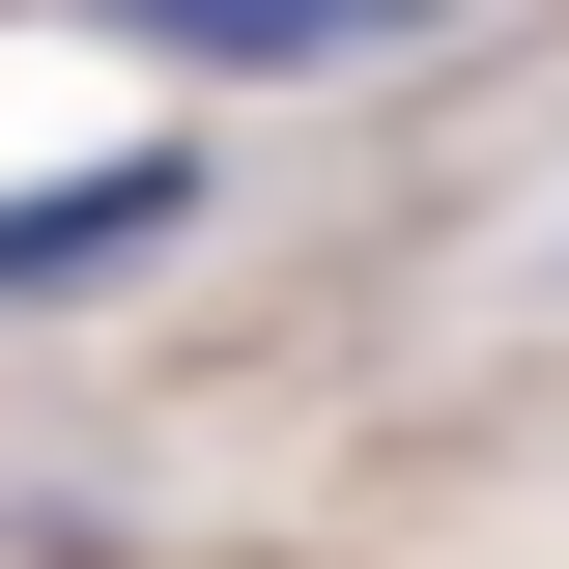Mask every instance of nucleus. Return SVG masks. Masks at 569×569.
Wrapping results in <instances>:
<instances>
[{"label": "nucleus", "instance_id": "obj_3", "mask_svg": "<svg viewBox=\"0 0 569 569\" xmlns=\"http://www.w3.org/2000/svg\"><path fill=\"white\" fill-rule=\"evenodd\" d=\"M0 29H29V0H0Z\"/></svg>", "mask_w": 569, "mask_h": 569}, {"label": "nucleus", "instance_id": "obj_1", "mask_svg": "<svg viewBox=\"0 0 569 569\" xmlns=\"http://www.w3.org/2000/svg\"><path fill=\"white\" fill-rule=\"evenodd\" d=\"M171 228H200V142H86V171H29V200H0V313H58V284L171 257Z\"/></svg>", "mask_w": 569, "mask_h": 569}, {"label": "nucleus", "instance_id": "obj_2", "mask_svg": "<svg viewBox=\"0 0 569 569\" xmlns=\"http://www.w3.org/2000/svg\"><path fill=\"white\" fill-rule=\"evenodd\" d=\"M171 86H342V58H399V29H456V0H114Z\"/></svg>", "mask_w": 569, "mask_h": 569}]
</instances>
